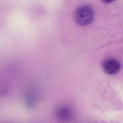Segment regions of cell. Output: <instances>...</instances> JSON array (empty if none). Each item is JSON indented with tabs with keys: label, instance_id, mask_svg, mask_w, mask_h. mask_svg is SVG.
I'll return each instance as SVG.
<instances>
[{
	"label": "cell",
	"instance_id": "cell-1",
	"mask_svg": "<svg viewBox=\"0 0 123 123\" xmlns=\"http://www.w3.org/2000/svg\"><path fill=\"white\" fill-rule=\"evenodd\" d=\"M94 17V12L92 9L86 5H83L77 8L74 15L76 23L83 26L90 24L93 21Z\"/></svg>",
	"mask_w": 123,
	"mask_h": 123
},
{
	"label": "cell",
	"instance_id": "cell-3",
	"mask_svg": "<svg viewBox=\"0 0 123 123\" xmlns=\"http://www.w3.org/2000/svg\"><path fill=\"white\" fill-rule=\"evenodd\" d=\"M57 117L63 120H69L72 116L71 111L69 108L66 107L60 108L57 111Z\"/></svg>",
	"mask_w": 123,
	"mask_h": 123
},
{
	"label": "cell",
	"instance_id": "cell-2",
	"mask_svg": "<svg viewBox=\"0 0 123 123\" xmlns=\"http://www.w3.org/2000/svg\"><path fill=\"white\" fill-rule=\"evenodd\" d=\"M103 68L105 72L110 75L117 74L121 69L119 62L114 59L106 60L103 64Z\"/></svg>",
	"mask_w": 123,
	"mask_h": 123
}]
</instances>
